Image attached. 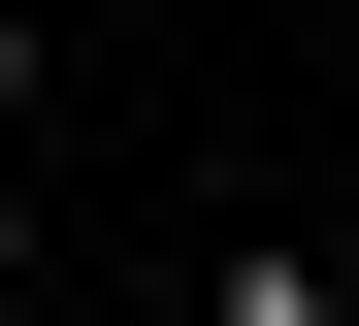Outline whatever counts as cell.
<instances>
[{
  "mask_svg": "<svg viewBox=\"0 0 359 326\" xmlns=\"http://www.w3.org/2000/svg\"><path fill=\"white\" fill-rule=\"evenodd\" d=\"M0 294H33V196H0Z\"/></svg>",
  "mask_w": 359,
  "mask_h": 326,
  "instance_id": "1",
  "label": "cell"
},
{
  "mask_svg": "<svg viewBox=\"0 0 359 326\" xmlns=\"http://www.w3.org/2000/svg\"><path fill=\"white\" fill-rule=\"evenodd\" d=\"M0 33H98V0H0Z\"/></svg>",
  "mask_w": 359,
  "mask_h": 326,
  "instance_id": "2",
  "label": "cell"
}]
</instances>
